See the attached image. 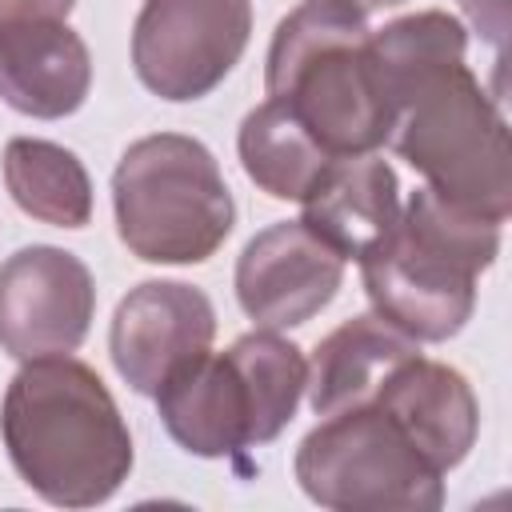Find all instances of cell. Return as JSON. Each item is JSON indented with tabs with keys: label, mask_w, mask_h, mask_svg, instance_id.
<instances>
[{
	"label": "cell",
	"mask_w": 512,
	"mask_h": 512,
	"mask_svg": "<svg viewBox=\"0 0 512 512\" xmlns=\"http://www.w3.org/2000/svg\"><path fill=\"white\" fill-rule=\"evenodd\" d=\"M372 52L392 100V148L440 200L504 224L512 212L508 124L464 64L468 28L440 8L372 28Z\"/></svg>",
	"instance_id": "obj_1"
},
{
	"label": "cell",
	"mask_w": 512,
	"mask_h": 512,
	"mask_svg": "<svg viewBox=\"0 0 512 512\" xmlns=\"http://www.w3.org/2000/svg\"><path fill=\"white\" fill-rule=\"evenodd\" d=\"M0 440L16 476L56 508H96L132 472V432L108 384L72 356H36L8 380Z\"/></svg>",
	"instance_id": "obj_2"
},
{
	"label": "cell",
	"mask_w": 512,
	"mask_h": 512,
	"mask_svg": "<svg viewBox=\"0 0 512 512\" xmlns=\"http://www.w3.org/2000/svg\"><path fill=\"white\" fill-rule=\"evenodd\" d=\"M264 88L328 156H364L392 140L396 112L368 16L344 0H304L276 24Z\"/></svg>",
	"instance_id": "obj_3"
},
{
	"label": "cell",
	"mask_w": 512,
	"mask_h": 512,
	"mask_svg": "<svg viewBox=\"0 0 512 512\" xmlns=\"http://www.w3.org/2000/svg\"><path fill=\"white\" fill-rule=\"evenodd\" d=\"M500 256V224L416 188L384 240L360 256L372 312L416 344L452 340L476 312V276Z\"/></svg>",
	"instance_id": "obj_4"
},
{
	"label": "cell",
	"mask_w": 512,
	"mask_h": 512,
	"mask_svg": "<svg viewBox=\"0 0 512 512\" xmlns=\"http://www.w3.org/2000/svg\"><path fill=\"white\" fill-rule=\"evenodd\" d=\"M308 388L304 348L260 328L224 352H200L156 388L168 436L200 460H240L276 440Z\"/></svg>",
	"instance_id": "obj_5"
},
{
	"label": "cell",
	"mask_w": 512,
	"mask_h": 512,
	"mask_svg": "<svg viewBox=\"0 0 512 512\" xmlns=\"http://www.w3.org/2000/svg\"><path fill=\"white\" fill-rule=\"evenodd\" d=\"M120 244L144 264H204L236 228V200L208 144L152 132L124 148L112 172Z\"/></svg>",
	"instance_id": "obj_6"
},
{
	"label": "cell",
	"mask_w": 512,
	"mask_h": 512,
	"mask_svg": "<svg viewBox=\"0 0 512 512\" xmlns=\"http://www.w3.org/2000/svg\"><path fill=\"white\" fill-rule=\"evenodd\" d=\"M304 496L332 512H436L444 472L380 404L320 416L292 460Z\"/></svg>",
	"instance_id": "obj_7"
},
{
	"label": "cell",
	"mask_w": 512,
	"mask_h": 512,
	"mask_svg": "<svg viewBox=\"0 0 512 512\" xmlns=\"http://www.w3.org/2000/svg\"><path fill=\"white\" fill-rule=\"evenodd\" d=\"M252 40V0H144L132 24L136 80L168 100H204Z\"/></svg>",
	"instance_id": "obj_8"
},
{
	"label": "cell",
	"mask_w": 512,
	"mask_h": 512,
	"mask_svg": "<svg viewBox=\"0 0 512 512\" xmlns=\"http://www.w3.org/2000/svg\"><path fill=\"white\" fill-rule=\"evenodd\" d=\"M96 316L88 264L56 244H24L0 264V348L12 360L68 356Z\"/></svg>",
	"instance_id": "obj_9"
},
{
	"label": "cell",
	"mask_w": 512,
	"mask_h": 512,
	"mask_svg": "<svg viewBox=\"0 0 512 512\" xmlns=\"http://www.w3.org/2000/svg\"><path fill=\"white\" fill-rule=\"evenodd\" d=\"M344 284V260L304 224L276 220L236 256V300L256 328L284 332L320 316Z\"/></svg>",
	"instance_id": "obj_10"
},
{
	"label": "cell",
	"mask_w": 512,
	"mask_h": 512,
	"mask_svg": "<svg viewBox=\"0 0 512 512\" xmlns=\"http://www.w3.org/2000/svg\"><path fill=\"white\" fill-rule=\"evenodd\" d=\"M216 340L212 300L184 280H144L128 288L108 324V356L120 380L156 396V388L192 356L208 352Z\"/></svg>",
	"instance_id": "obj_11"
},
{
	"label": "cell",
	"mask_w": 512,
	"mask_h": 512,
	"mask_svg": "<svg viewBox=\"0 0 512 512\" xmlns=\"http://www.w3.org/2000/svg\"><path fill=\"white\" fill-rule=\"evenodd\" d=\"M92 92V52L64 20L0 24V100L32 120H64Z\"/></svg>",
	"instance_id": "obj_12"
},
{
	"label": "cell",
	"mask_w": 512,
	"mask_h": 512,
	"mask_svg": "<svg viewBox=\"0 0 512 512\" xmlns=\"http://www.w3.org/2000/svg\"><path fill=\"white\" fill-rule=\"evenodd\" d=\"M368 400L380 404L388 416H396L400 428L420 444V452L440 472L464 464V456L476 444L480 404L468 376L456 372L452 364L428 360L424 352L400 360Z\"/></svg>",
	"instance_id": "obj_13"
},
{
	"label": "cell",
	"mask_w": 512,
	"mask_h": 512,
	"mask_svg": "<svg viewBox=\"0 0 512 512\" xmlns=\"http://www.w3.org/2000/svg\"><path fill=\"white\" fill-rule=\"evenodd\" d=\"M300 204V220L340 260H360L400 220V180L396 168L376 152L332 156Z\"/></svg>",
	"instance_id": "obj_14"
},
{
	"label": "cell",
	"mask_w": 512,
	"mask_h": 512,
	"mask_svg": "<svg viewBox=\"0 0 512 512\" xmlns=\"http://www.w3.org/2000/svg\"><path fill=\"white\" fill-rule=\"evenodd\" d=\"M412 352H420V344L400 328H392L388 320H380L376 312L344 320L312 352V364H308L312 412L332 416L340 408L364 404L380 388V380Z\"/></svg>",
	"instance_id": "obj_15"
},
{
	"label": "cell",
	"mask_w": 512,
	"mask_h": 512,
	"mask_svg": "<svg viewBox=\"0 0 512 512\" xmlns=\"http://www.w3.org/2000/svg\"><path fill=\"white\" fill-rule=\"evenodd\" d=\"M4 188L16 208L52 228H84L92 220V180L84 160L40 136H12L4 144Z\"/></svg>",
	"instance_id": "obj_16"
},
{
	"label": "cell",
	"mask_w": 512,
	"mask_h": 512,
	"mask_svg": "<svg viewBox=\"0 0 512 512\" xmlns=\"http://www.w3.org/2000/svg\"><path fill=\"white\" fill-rule=\"evenodd\" d=\"M236 152L248 180L272 200H300L332 160L280 100H264L240 120Z\"/></svg>",
	"instance_id": "obj_17"
},
{
	"label": "cell",
	"mask_w": 512,
	"mask_h": 512,
	"mask_svg": "<svg viewBox=\"0 0 512 512\" xmlns=\"http://www.w3.org/2000/svg\"><path fill=\"white\" fill-rule=\"evenodd\" d=\"M76 0H0V24L20 20H68Z\"/></svg>",
	"instance_id": "obj_18"
},
{
	"label": "cell",
	"mask_w": 512,
	"mask_h": 512,
	"mask_svg": "<svg viewBox=\"0 0 512 512\" xmlns=\"http://www.w3.org/2000/svg\"><path fill=\"white\" fill-rule=\"evenodd\" d=\"M344 4H352V8H360V12L368 16V12H380V8H396V4H404V0H344Z\"/></svg>",
	"instance_id": "obj_19"
}]
</instances>
